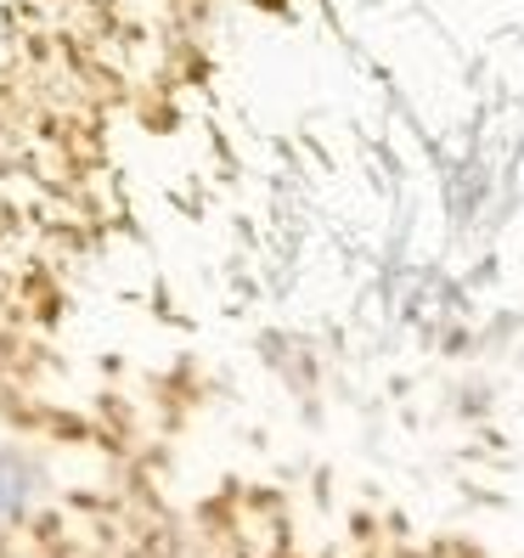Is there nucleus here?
Listing matches in <instances>:
<instances>
[{
	"label": "nucleus",
	"mask_w": 524,
	"mask_h": 558,
	"mask_svg": "<svg viewBox=\"0 0 524 558\" xmlns=\"http://www.w3.org/2000/svg\"><path fill=\"white\" fill-rule=\"evenodd\" d=\"M40 485H46V474H40L35 457L17 451V446H0V524H12L35 508Z\"/></svg>",
	"instance_id": "f257e3e1"
}]
</instances>
